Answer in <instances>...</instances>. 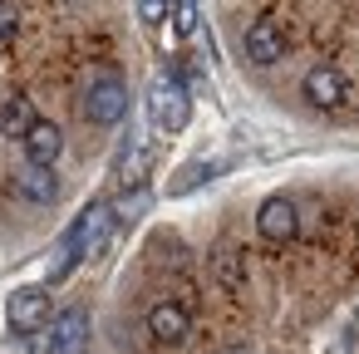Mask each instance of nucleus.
I'll list each match as a JSON object with an SVG mask.
<instances>
[{"mask_svg": "<svg viewBox=\"0 0 359 354\" xmlns=\"http://www.w3.org/2000/svg\"><path fill=\"white\" fill-rule=\"evenodd\" d=\"M114 226H118V207H109V202H89V207L74 217V226L65 231V241H60V251H55L60 261L50 266V280H65L79 261L99 256V251L109 246Z\"/></svg>", "mask_w": 359, "mask_h": 354, "instance_id": "nucleus-1", "label": "nucleus"}, {"mask_svg": "<svg viewBox=\"0 0 359 354\" xmlns=\"http://www.w3.org/2000/svg\"><path fill=\"white\" fill-rule=\"evenodd\" d=\"M148 118H153V128H163V133H182V128H187L192 99H187V84H182L177 74H158V79L148 84Z\"/></svg>", "mask_w": 359, "mask_h": 354, "instance_id": "nucleus-2", "label": "nucleus"}, {"mask_svg": "<svg viewBox=\"0 0 359 354\" xmlns=\"http://www.w3.org/2000/svg\"><path fill=\"white\" fill-rule=\"evenodd\" d=\"M123 114H128V84L118 74H99L89 84V99H84V118L99 128H114Z\"/></svg>", "mask_w": 359, "mask_h": 354, "instance_id": "nucleus-3", "label": "nucleus"}, {"mask_svg": "<svg viewBox=\"0 0 359 354\" xmlns=\"http://www.w3.org/2000/svg\"><path fill=\"white\" fill-rule=\"evenodd\" d=\"M84 349H89V310L84 305H69V310L55 315L40 354H84Z\"/></svg>", "mask_w": 359, "mask_h": 354, "instance_id": "nucleus-4", "label": "nucleus"}, {"mask_svg": "<svg viewBox=\"0 0 359 354\" xmlns=\"http://www.w3.org/2000/svg\"><path fill=\"white\" fill-rule=\"evenodd\" d=\"M6 320H11V329H20V334H35V329L50 320V295H45L40 285H20V290H11Z\"/></svg>", "mask_w": 359, "mask_h": 354, "instance_id": "nucleus-5", "label": "nucleus"}, {"mask_svg": "<svg viewBox=\"0 0 359 354\" xmlns=\"http://www.w3.org/2000/svg\"><path fill=\"white\" fill-rule=\"evenodd\" d=\"M295 226H300V212H295L290 197H266V202H261V212H256V231H261L266 241L285 246V241L295 236Z\"/></svg>", "mask_w": 359, "mask_h": 354, "instance_id": "nucleus-6", "label": "nucleus"}, {"mask_svg": "<svg viewBox=\"0 0 359 354\" xmlns=\"http://www.w3.org/2000/svg\"><path fill=\"white\" fill-rule=\"evenodd\" d=\"M246 60L251 64H280L285 60V35L276 20H251L246 25Z\"/></svg>", "mask_w": 359, "mask_h": 354, "instance_id": "nucleus-7", "label": "nucleus"}, {"mask_svg": "<svg viewBox=\"0 0 359 354\" xmlns=\"http://www.w3.org/2000/svg\"><path fill=\"white\" fill-rule=\"evenodd\" d=\"M148 334L163 339V344H182V339L192 334V315H187L177 300H158V305L148 310Z\"/></svg>", "mask_w": 359, "mask_h": 354, "instance_id": "nucleus-8", "label": "nucleus"}, {"mask_svg": "<svg viewBox=\"0 0 359 354\" xmlns=\"http://www.w3.org/2000/svg\"><path fill=\"white\" fill-rule=\"evenodd\" d=\"M300 89H305V99H310L315 109H339V104H344V74H339L334 64H315Z\"/></svg>", "mask_w": 359, "mask_h": 354, "instance_id": "nucleus-9", "label": "nucleus"}, {"mask_svg": "<svg viewBox=\"0 0 359 354\" xmlns=\"http://www.w3.org/2000/svg\"><path fill=\"white\" fill-rule=\"evenodd\" d=\"M20 143H25V158H30V163H45V168H55V158H60V148H65V133H60L55 123L35 118V128H30Z\"/></svg>", "mask_w": 359, "mask_h": 354, "instance_id": "nucleus-10", "label": "nucleus"}, {"mask_svg": "<svg viewBox=\"0 0 359 354\" xmlns=\"http://www.w3.org/2000/svg\"><path fill=\"white\" fill-rule=\"evenodd\" d=\"M15 187L30 197V202H55L60 197V182H55V168H45V163H30L20 177H15Z\"/></svg>", "mask_w": 359, "mask_h": 354, "instance_id": "nucleus-11", "label": "nucleus"}, {"mask_svg": "<svg viewBox=\"0 0 359 354\" xmlns=\"http://www.w3.org/2000/svg\"><path fill=\"white\" fill-rule=\"evenodd\" d=\"M30 128H35L30 99H25V94H11L6 104H0V133H6V138H25Z\"/></svg>", "mask_w": 359, "mask_h": 354, "instance_id": "nucleus-12", "label": "nucleus"}, {"mask_svg": "<svg viewBox=\"0 0 359 354\" xmlns=\"http://www.w3.org/2000/svg\"><path fill=\"white\" fill-rule=\"evenodd\" d=\"M212 271H217V280H222L226 290H236V285L246 280V271H241V256H236L231 246H222V251L212 256Z\"/></svg>", "mask_w": 359, "mask_h": 354, "instance_id": "nucleus-13", "label": "nucleus"}, {"mask_svg": "<svg viewBox=\"0 0 359 354\" xmlns=\"http://www.w3.org/2000/svg\"><path fill=\"white\" fill-rule=\"evenodd\" d=\"M172 30L192 35L197 30V0H172Z\"/></svg>", "mask_w": 359, "mask_h": 354, "instance_id": "nucleus-14", "label": "nucleus"}, {"mask_svg": "<svg viewBox=\"0 0 359 354\" xmlns=\"http://www.w3.org/2000/svg\"><path fill=\"white\" fill-rule=\"evenodd\" d=\"M202 172H222V168H217V163H207V168H202V163H192V168H187L177 182H172V192H187V187H197V182H202Z\"/></svg>", "mask_w": 359, "mask_h": 354, "instance_id": "nucleus-15", "label": "nucleus"}, {"mask_svg": "<svg viewBox=\"0 0 359 354\" xmlns=\"http://www.w3.org/2000/svg\"><path fill=\"white\" fill-rule=\"evenodd\" d=\"M168 11H172V0H143V20H148V25L168 20Z\"/></svg>", "mask_w": 359, "mask_h": 354, "instance_id": "nucleus-16", "label": "nucleus"}, {"mask_svg": "<svg viewBox=\"0 0 359 354\" xmlns=\"http://www.w3.org/2000/svg\"><path fill=\"white\" fill-rule=\"evenodd\" d=\"M11 35H15V6L0 0V40H11Z\"/></svg>", "mask_w": 359, "mask_h": 354, "instance_id": "nucleus-17", "label": "nucleus"}, {"mask_svg": "<svg viewBox=\"0 0 359 354\" xmlns=\"http://www.w3.org/2000/svg\"><path fill=\"white\" fill-rule=\"evenodd\" d=\"M222 354H251V349H241V344H231V349H222Z\"/></svg>", "mask_w": 359, "mask_h": 354, "instance_id": "nucleus-18", "label": "nucleus"}, {"mask_svg": "<svg viewBox=\"0 0 359 354\" xmlns=\"http://www.w3.org/2000/svg\"><path fill=\"white\" fill-rule=\"evenodd\" d=\"M0 354H6V349H0Z\"/></svg>", "mask_w": 359, "mask_h": 354, "instance_id": "nucleus-19", "label": "nucleus"}]
</instances>
